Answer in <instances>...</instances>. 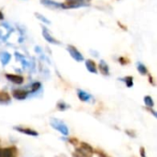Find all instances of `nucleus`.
I'll list each match as a JSON object with an SVG mask.
<instances>
[{"mask_svg": "<svg viewBox=\"0 0 157 157\" xmlns=\"http://www.w3.org/2000/svg\"><path fill=\"white\" fill-rule=\"evenodd\" d=\"M17 150L15 146L0 148V157H17Z\"/></svg>", "mask_w": 157, "mask_h": 157, "instance_id": "1", "label": "nucleus"}, {"mask_svg": "<svg viewBox=\"0 0 157 157\" xmlns=\"http://www.w3.org/2000/svg\"><path fill=\"white\" fill-rule=\"evenodd\" d=\"M85 4V0H65L62 6L64 8H72V7H79Z\"/></svg>", "mask_w": 157, "mask_h": 157, "instance_id": "2", "label": "nucleus"}, {"mask_svg": "<svg viewBox=\"0 0 157 157\" xmlns=\"http://www.w3.org/2000/svg\"><path fill=\"white\" fill-rule=\"evenodd\" d=\"M67 49H68V52H70L71 56H72L75 60H76L77 62H82V61L84 60L83 55L78 52V50H77L75 47H74V46L70 45V46H68V47H67Z\"/></svg>", "mask_w": 157, "mask_h": 157, "instance_id": "3", "label": "nucleus"}, {"mask_svg": "<svg viewBox=\"0 0 157 157\" xmlns=\"http://www.w3.org/2000/svg\"><path fill=\"white\" fill-rule=\"evenodd\" d=\"M29 92L24 89H14L12 92V96L14 98L17 100H23L28 97Z\"/></svg>", "mask_w": 157, "mask_h": 157, "instance_id": "4", "label": "nucleus"}, {"mask_svg": "<svg viewBox=\"0 0 157 157\" xmlns=\"http://www.w3.org/2000/svg\"><path fill=\"white\" fill-rule=\"evenodd\" d=\"M6 77L12 83L16 84V85H20L24 82V78L21 75H12V74H6Z\"/></svg>", "mask_w": 157, "mask_h": 157, "instance_id": "5", "label": "nucleus"}, {"mask_svg": "<svg viewBox=\"0 0 157 157\" xmlns=\"http://www.w3.org/2000/svg\"><path fill=\"white\" fill-rule=\"evenodd\" d=\"M17 132H21V133H24V134H26V135H29V136H38L39 135V133L36 132V131H34V130H32V129H30V128H24V127H17V128H15Z\"/></svg>", "mask_w": 157, "mask_h": 157, "instance_id": "6", "label": "nucleus"}, {"mask_svg": "<svg viewBox=\"0 0 157 157\" xmlns=\"http://www.w3.org/2000/svg\"><path fill=\"white\" fill-rule=\"evenodd\" d=\"M86 66L87 68V70L91 73L97 74L98 73V68H97V64L93 60H87L86 62Z\"/></svg>", "mask_w": 157, "mask_h": 157, "instance_id": "7", "label": "nucleus"}, {"mask_svg": "<svg viewBox=\"0 0 157 157\" xmlns=\"http://www.w3.org/2000/svg\"><path fill=\"white\" fill-rule=\"evenodd\" d=\"M73 156L74 157H92L91 154H88L86 152H85L84 150H82L81 148H76L75 153H73Z\"/></svg>", "mask_w": 157, "mask_h": 157, "instance_id": "8", "label": "nucleus"}, {"mask_svg": "<svg viewBox=\"0 0 157 157\" xmlns=\"http://www.w3.org/2000/svg\"><path fill=\"white\" fill-rule=\"evenodd\" d=\"M80 148L82 150H84L85 152H86L88 154H91V155L95 153V149L90 144H88L87 143H84V142L80 143Z\"/></svg>", "mask_w": 157, "mask_h": 157, "instance_id": "9", "label": "nucleus"}, {"mask_svg": "<svg viewBox=\"0 0 157 157\" xmlns=\"http://www.w3.org/2000/svg\"><path fill=\"white\" fill-rule=\"evenodd\" d=\"M10 101V95L7 92L0 91V103H7Z\"/></svg>", "mask_w": 157, "mask_h": 157, "instance_id": "10", "label": "nucleus"}, {"mask_svg": "<svg viewBox=\"0 0 157 157\" xmlns=\"http://www.w3.org/2000/svg\"><path fill=\"white\" fill-rule=\"evenodd\" d=\"M98 69H99V71H100V73L102 75H109V67H108V65L103 61L99 63Z\"/></svg>", "mask_w": 157, "mask_h": 157, "instance_id": "11", "label": "nucleus"}, {"mask_svg": "<svg viewBox=\"0 0 157 157\" xmlns=\"http://www.w3.org/2000/svg\"><path fill=\"white\" fill-rule=\"evenodd\" d=\"M43 36H44L45 40H48V41H49V42H51V43H59V41H58V40H56L54 38H52L45 29H43Z\"/></svg>", "mask_w": 157, "mask_h": 157, "instance_id": "12", "label": "nucleus"}, {"mask_svg": "<svg viewBox=\"0 0 157 157\" xmlns=\"http://www.w3.org/2000/svg\"><path fill=\"white\" fill-rule=\"evenodd\" d=\"M144 103L147 107H150V108H153L155 103H154V100L152 99V98L150 96H146L144 98Z\"/></svg>", "mask_w": 157, "mask_h": 157, "instance_id": "13", "label": "nucleus"}, {"mask_svg": "<svg viewBox=\"0 0 157 157\" xmlns=\"http://www.w3.org/2000/svg\"><path fill=\"white\" fill-rule=\"evenodd\" d=\"M95 153L98 155V157H111L110 155H109L107 153H105L104 151H102L101 149H96L95 150Z\"/></svg>", "mask_w": 157, "mask_h": 157, "instance_id": "14", "label": "nucleus"}, {"mask_svg": "<svg viewBox=\"0 0 157 157\" xmlns=\"http://www.w3.org/2000/svg\"><path fill=\"white\" fill-rule=\"evenodd\" d=\"M138 71L140 72V74L141 75H146L147 73H148V71H147V68L144 65V64H139L138 65Z\"/></svg>", "mask_w": 157, "mask_h": 157, "instance_id": "15", "label": "nucleus"}, {"mask_svg": "<svg viewBox=\"0 0 157 157\" xmlns=\"http://www.w3.org/2000/svg\"><path fill=\"white\" fill-rule=\"evenodd\" d=\"M40 82H35L34 84H32L31 86V92H36L40 89Z\"/></svg>", "mask_w": 157, "mask_h": 157, "instance_id": "16", "label": "nucleus"}, {"mask_svg": "<svg viewBox=\"0 0 157 157\" xmlns=\"http://www.w3.org/2000/svg\"><path fill=\"white\" fill-rule=\"evenodd\" d=\"M125 82H126L127 86H132V85H133V79L132 76H127L125 78Z\"/></svg>", "mask_w": 157, "mask_h": 157, "instance_id": "17", "label": "nucleus"}, {"mask_svg": "<svg viewBox=\"0 0 157 157\" xmlns=\"http://www.w3.org/2000/svg\"><path fill=\"white\" fill-rule=\"evenodd\" d=\"M69 143H70L71 144L76 146V145L79 144V141H78V139H76V138H70V139H69Z\"/></svg>", "mask_w": 157, "mask_h": 157, "instance_id": "18", "label": "nucleus"}, {"mask_svg": "<svg viewBox=\"0 0 157 157\" xmlns=\"http://www.w3.org/2000/svg\"><path fill=\"white\" fill-rule=\"evenodd\" d=\"M79 98H80V99L83 101V100H86L89 97H88L86 93H84V92H80V93H79Z\"/></svg>", "mask_w": 157, "mask_h": 157, "instance_id": "19", "label": "nucleus"}, {"mask_svg": "<svg viewBox=\"0 0 157 157\" xmlns=\"http://www.w3.org/2000/svg\"><path fill=\"white\" fill-rule=\"evenodd\" d=\"M140 153H141V155H142V157H146V155H145V150H144V147H141V149H140Z\"/></svg>", "mask_w": 157, "mask_h": 157, "instance_id": "20", "label": "nucleus"}, {"mask_svg": "<svg viewBox=\"0 0 157 157\" xmlns=\"http://www.w3.org/2000/svg\"><path fill=\"white\" fill-rule=\"evenodd\" d=\"M119 61H120V63H121L122 64H126L127 63H129V62H127V60L124 59L123 57H121V58L119 59Z\"/></svg>", "mask_w": 157, "mask_h": 157, "instance_id": "21", "label": "nucleus"}, {"mask_svg": "<svg viewBox=\"0 0 157 157\" xmlns=\"http://www.w3.org/2000/svg\"><path fill=\"white\" fill-rule=\"evenodd\" d=\"M37 17H38L39 18H40V19H42V20H43V22H47V23H50V22L48 21V19H46V18H44V17H43L42 16H40H40H38V15H37Z\"/></svg>", "mask_w": 157, "mask_h": 157, "instance_id": "22", "label": "nucleus"}, {"mask_svg": "<svg viewBox=\"0 0 157 157\" xmlns=\"http://www.w3.org/2000/svg\"><path fill=\"white\" fill-rule=\"evenodd\" d=\"M3 17H4V16H3L2 12L0 11V20H1V19H3Z\"/></svg>", "mask_w": 157, "mask_h": 157, "instance_id": "23", "label": "nucleus"}]
</instances>
